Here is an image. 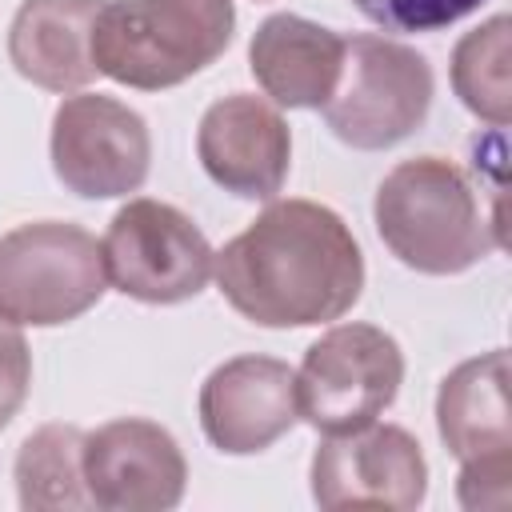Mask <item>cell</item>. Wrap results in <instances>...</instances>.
<instances>
[{"instance_id":"5","label":"cell","mask_w":512,"mask_h":512,"mask_svg":"<svg viewBox=\"0 0 512 512\" xmlns=\"http://www.w3.org/2000/svg\"><path fill=\"white\" fill-rule=\"evenodd\" d=\"M108 292L104 256L88 228L36 220L0 236V316L56 328L84 316Z\"/></svg>"},{"instance_id":"2","label":"cell","mask_w":512,"mask_h":512,"mask_svg":"<svg viewBox=\"0 0 512 512\" xmlns=\"http://www.w3.org/2000/svg\"><path fill=\"white\" fill-rule=\"evenodd\" d=\"M372 216L388 252L424 276L468 272L504 244L500 224L484 216L464 168L444 156L396 164L376 188Z\"/></svg>"},{"instance_id":"19","label":"cell","mask_w":512,"mask_h":512,"mask_svg":"<svg viewBox=\"0 0 512 512\" xmlns=\"http://www.w3.org/2000/svg\"><path fill=\"white\" fill-rule=\"evenodd\" d=\"M32 384V352L20 324L0 316V428L20 412Z\"/></svg>"},{"instance_id":"16","label":"cell","mask_w":512,"mask_h":512,"mask_svg":"<svg viewBox=\"0 0 512 512\" xmlns=\"http://www.w3.org/2000/svg\"><path fill=\"white\" fill-rule=\"evenodd\" d=\"M16 492L28 512L88 508L84 432L76 424H44L16 452Z\"/></svg>"},{"instance_id":"10","label":"cell","mask_w":512,"mask_h":512,"mask_svg":"<svg viewBox=\"0 0 512 512\" xmlns=\"http://www.w3.org/2000/svg\"><path fill=\"white\" fill-rule=\"evenodd\" d=\"M184 484L188 464L168 428L124 416L84 432V488L96 508L164 512L180 504Z\"/></svg>"},{"instance_id":"7","label":"cell","mask_w":512,"mask_h":512,"mask_svg":"<svg viewBox=\"0 0 512 512\" xmlns=\"http://www.w3.org/2000/svg\"><path fill=\"white\" fill-rule=\"evenodd\" d=\"M104 276L140 304H184L212 280L216 252L204 232L164 200H128L100 240Z\"/></svg>"},{"instance_id":"13","label":"cell","mask_w":512,"mask_h":512,"mask_svg":"<svg viewBox=\"0 0 512 512\" xmlns=\"http://www.w3.org/2000/svg\"><path fill=\"white\" fill-rule=\"evenodd\" d=\"M436 428L468 476H512L508 352H484L456 364L436 392Z\"/></svg>"},{"instance_id":"12","label":"cell","mask_w":512,"mask_h":512,"mask_svg":"<svg viewBox=\"0 0 512 512\" xmlns=\"http://www.w3.org/2000/svg\"><path fill=\"white\" fill-rule=\"evenodd\" d=\"M296 420V372L284 360L236 356L200 384V428L228 456L272 448Z\"/></svg>"},{"instance_id":"14","label":"cell","mask_w":512,"mask_h":512,"mask_svg":"<svg viewBox=\"0 0 512 512\" xmlns=\"http://www.w3.org/2000/svg\"><path fill=\"white\" fill-rule=\"evenodd\" d=\"M104 0H24L8 28V56L44 92H80L100 72L92 32Z\"/></svg>"},{"instance_id":"6","label":"cell","mask_w":512,"mask_h":512,"mask_svg":"<svg viewBox=\"0 0 512 512\" xmlns=\"http://www.w3.org/2000/svg\"><path fill=\"white\" fill-rule=\"evenodd\" d=\"M404 380L400 344L376 324H336L296 372V408L324 436L356 432L396 400Z\"/></svg>"},{"instance_id":"18","label":"cell","mask_w":512,"mask_h":512,"mask_svg":"<svg viewBox=\"0 0 512 512\" xmlns=\"http://www.w3.org/2000/svg\"><path fill=\"white\" fill-rule=\"evenodd\" d=\"M352 4L384 32H440L464 20L468 12H476L484 0H352Z\"/></svg>"},{"instance_id":"4","label":"cell","mask_w":512,"mask_h":512,"mask_svg":"<svg viewBox=\"0 0 512 512\" xmlns=\"http://www.w3.org/2000/svg\"><path fill=\"white\" fill-rule=\"evenodd\" d=\"M432 108L428 60L388 36H344V64L332 96L324 100V124L336 140L360 152H380L408 140Z\"/></svg>"},{"instance_id":"1","label":"cell","mask_w":512,"mask_h":512,"mask_svg":"<svg viewBox=\"0 0 512 512\" xmlns=\"http://www.w3.org/2000/svg\"><path fill=\"white\" fill-rule=\"evenodd\" d=\"M224 300L260 328L332 324L364 292L352 228L316 200H272L216 252Z\"/></svg>"},{"instance_id":"17","label":"cell","mask_w":512,"mask_h":512,"mask_svg":"<svg viewBox=\"0 0 512 512\" xmlns=\"http://www.w3.org/2000/svg\"><path fill=\"white\" fill-rule=\"evenodd\" d=\"M508 16H492L488 24L460 36L452 48V88L468 112L504 128L512 116V84H508Z\"/></svg>"},{"instance_id":"9","label":"cell","mask_w":512,"mask_h":512,"mask_svg":"<svg viewBox=\"0 0 512 512\" xmlns=\"http://www.w3.org/2000/svg\"><path fill=\"white\" fill-rule=\"evenodd\" d=\"M428 492V464L416 436L400 424H364L356 432L324 436L312 452V500L340 508H420Z\"/></svg>"},{"instance_id":"3","label":"cell","mask_w":512,"mask_h":512,"mask_svg":"<svg viewBox=\"0 0 512 512\" xmlns=\"http://www.w3.org/2000/svg\"><path fill=\"white\" fill-rule=\"evenodd\" d=\"M232 32V0H104L92 60L116 84L164 92L216 64Z\"/></svg>"},{"instance_id":"15","label":"cell","mask_w":512,"mask_h":512,"mask_svg":"<svg viewBox=\"0 0 512 512\" xmlns=\"http://www.w3.org/2000/svg\"><path fill=\"white\" fill-rule=\"evenodd\" d=\"M340 64L344 36L296 12L268 16L248 44V68L280 108H324L340 80Z\"/></svg>"},{"instance_id":"8","label":"cell","mask_w":512,"mask_h":512,"mask_svg":"<svg viewBox=\"0 0 512 512\" xmlns=\"http://www.w3.org/2000/svg\"><path fill=\"white\" fill-rule=\"evenodd\" d=\"M152 140L140 112L128 104L80 92L52 116V172L84 200L128 196L148 180Z\"/></svg>"},{"instance_id":"11","label":"cell","mask_w":512,"mask_h":512,"mask_svg":"<svg viewBox=\"0 0 512 512\" xmlns=\"http://www.w3.org/2000/svg\"><path fill=\"white\" fill-rule=\"evenodd\" d=\"M196 156L212 184L240 200H276L292 164V132L276 104L232 92L200 116Z\"/></svg>"}]
</instances>
